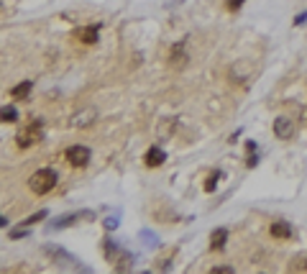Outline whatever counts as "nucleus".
I'll return each instance as SVG.
<instances>
[{
  "label": "nucleus",
  "instance_id": "1",
  "mask_svg": "<svg viewBox=\"0 0 307 274\" xmlns=\"http://www.w3.org/2000/svg\"><path fill=\"white\" fill-rule=\"evenodd\" d=\"M56 182H59V174H56L51 167H44V169H36V172L31 174L28 190L33 195H47V192H51L56 187Z\"/></svg>",
  "mask_w": 307,
  "mask_h": 274
},
{
  "label": "nucleus",
  "instance_id": "2",
  "mask_svg": "<svg viewBox=\"0 0 307 274\" xmlns=\"http://www.w3.org/2000/svg\"><path fill=\"white\" fill-rule=\"evenodd\" d=\"M95 121H97V110L95 108H79L77 113H72L70 125H72V128H90Z\"/></svg>",
  "mask_w": 307,
  "mask_h": 274
},
{
  "label": "nucleus",
  "instance_id": "3",
  "mask_svg": "<svg viewBox=\"0 0 307 274\" xmlns=\"http://www.w3.org/2000/svg\"><path fill=\"white\" fill-rule=\"evenodd\" d=\"M64 159H67V162H70L72 167H87V162L93 159V154H90V149H87V146H79V144H74V146H70V149H67Z\"/></svg>",
  "mask_w": 307,
  "mask_h": 274
},
{
  "label": "nucleus",
  "instance_id": "4",
  "mask_svg": "<svg viewBox=\"0 0 307 274\" xmlns=\"http://www.w3.org/2000/svg\"><path fill=\"white\" fill-rule=\"evenodd\" d=\"M77 218H95V213H90V210H79V213L62 215L59 221H54V223H49V225H47V231H49V233H51V231H62V228H67V225L77 223Z\"/></svg>",
  "mask_w": 307,
  "mask_h": 274
},
{
  "label": "nucleus",
  "instance_id": "5",
  "mask_svg": "<svg viewBox=\"0 0 307 274\" xmlns=\"http://www.w3.org/2000/svg\"><path fill=\"white\" fill-rule=\"evenodd\" d=\"M44 251H47V254H51V256H56V259H59V264H64V267H74V269H79V272H90L87 267H82L72 254H67V251L59 249V246H47Z\"/></svg>",
  "mask_w": 307,
  "mask_h": 274
},
{
  "label": "nucleus",
  "instance_id": "6",
  "mask_svg": "<svg viewBox=\"0 0 307 274\" xmlns=\"http://www.w3.org/2000/svg\"><path fill=\"white\" fill-rule=\"evenodd\" d=\"M274 136L282 141H289L292 136H294V121L287 118V116H279L274 118Z\"/></svg>",
  "mask_w": 307,
  "mask_h": 274
},
{
  "label": "nucleus",
  "instance_id": "7",
  "mask_svg": "<svg viewBox=\"0 0 307 274\" xmlns=\"http://www.w3.org/2000/svg\"><path fill=\"white\" fill-rule=\"evenodd\" d=\"M39 128H41V121H36L33 125H28L26 131H21L18 136H16V144H18V149H28V146L33 144V141H39Z\"/></svg>",
  "mask_w": 307,
  "mask_h": 274
},
{
  "label": "nucleus",
  "instance_id": "8",
  "mask_svg": "<svg viewBox=\"0 0 307 274\" xmlns=\"http://www.w3.org/2000/svg\"><path fill=\"white\" fill-rule=\"evenodd\" d=\"M269 231H271V236H274V238H279V241H287V238H292V233H294L287 221H274Z\"/></svg>",
  "mask_w": 307,
  "mask_h": 274
},
{
  "label": "nucleus",
  "instance_id": "9",
  "mask_svg": "<svg viewBox=\"0 0 307 274\" xmlns=\"http://www.w3.org/2000/svg\"><path fill=\"white\" fill-rule=\"evenodd\" d=\"M143 162H146V167H162L166 162V154H164V149H159V146H151V149L146 151Z\"/></svg>",
  "mask_w": 307,
  "mask_h": 274
},
{
  "label": "nucleus",
  "instance_id": "10",
  "mask_svg": "<svg viewBox=\"0 0 307 274\" xmlns=\"http://www.w3.org/2000/svg\"><path fill=\"white\" fill-rule=\"evenodd\" d=\"M172 67H185L187 64V49H185V41H179L172 47Z\"/></svg>",
  "mask_w": 307,
  "mask_h": 274
},
{
  "label": "nucleus",
  "instance_id": "11",
  "mask_svg": "<svg viewBox=\"0 0 307 274\" xmlns=\"http://www.w3.org/2000/svg\"><path fill=\"white\" fill-rule=\"evenodd\" d=\"M225 241H228V228H215L213 236H210V249L213 251H220L225 246Z\"/></svg>",
  "mask_w": 307,
  "mask_h": 274
},
{
  "label": "nucleus",
  "instance_id": "12",
  "mask_svg": "<svg viewBox=\"0 0 307 274\" xmlns=\"http://www.w3.org/2000/svg\"><path fill=\"white\" fill-rule=\"evenodd\" d=\"M31 90H33L31 79H24V82H18V85H16L13 90H10V98H16V100H28Z\"/></svg>",
  "mask_w": 307,
  "mask_h": 274
},
{
  "label": "nucleus",
  "instance_id": "13",
  "mask_svg": "<svg viewBox=\"0 0 307 274\" xmlns=\"http://www.w3.org/2000/svg\"><path fill=\"white\" fill-rule=\"evenodd\" d=\"M102 251H105V256H108V261H116L120 254H123V249L113 241V238H105V241H102Z\"/></svg>",
  "mask_w": 307,
  "mask_h": 274
},
{
  "label": "nucleus",
  "instance_id": "14",
  "mask_svg": "<svg viewBox=\"0 0 307 274\" xmlns=\"http://www.w3.org/2000/svg\"><path fill=\"white\" fill-rule=\"evenodd\" d=\"M97 33H100V26H85V28L77 31V36H79V41H85V44H95Z\"/></svg>",
  "mask_w": 307,
  "mask_h": 274
},
{
  "label": "nucleus",
  "instance_id": "15",
  "mask_svg": "<svg viewBox=\"0 0 307 274\" xmlns=\"http://www.w3.org/2000/svg\"><path fill=\"white\" fill-rule=\"evenodd\" d=\"M0 121L3 123H16L18 121V108L16 105H3L0 108Z\"/></svg>",
  "mask_w": 307,
  "mask_h": 274
},
{
  "label": "nucleus",
  "instance_id": "16",
  "mask_svg": "<svg viewBox=\"0 0 307 274\" xmlns=\"http://www.w3.org/2000/svg\"><path fill=\"white\" fill-rule=\"evenodd\" d=\"M289 272H307V256H294L289 264Z\"/></svg>",
  "mask_w": 307,
  "mask_h": 274
},
{
  "label": "nucleus",
  "instance_id": "17",
  "mask_svg": "<svg viewBox=\"0 0 307 274\" xmlns=\"http://www.w3.org/2000/svg\"><path fill=\"white\" fill-rule=\"evenodd\" d=\"M47 210H39V213H33V215H28V218L26 221H21V225H26V228H31L33 223H39V221H44V218H47Z\"/></svg>",
  "mask_w": 307,
  "mask_h": 274
},
{
  "label": "nucleus",
  "instance_id": "18",
  "mask_svg": "<svg viewBox=\"0 0 307 274\" xmlns=\"http://www.w3.org/2000/svg\"><path fill=\"white\" fill-rule=\"evenodd\" d=\"M218 179H220V172H213L208 179H205V192H213L215 187H218Z\"/></svg>",
  "mask_w": 307,
  "mask_h": 274
},
{
  "label": "nucleus",
  "instance_id": "19",
  "mask_svg": "<svg viewBox=\"0 0 307 274\" xmlns=\"http://www.w3.org/2000/svg\"><path fill=\"white\" fill-rule=\"evenodd\" d=\"M141 238H143L146 246H156V244H159V236L151 233V231H141Z\"/></svg>",
  "mask_w": 307,
  "mask_h": 274
},
{
  "label": "nucleus",
  "instance_id": "20",
  "mask_svg": "<svg viewBox=\"0 0 307 274\" xmlns=\"http://www.w3.org/2000/svg\"><path fill=\"white\" fill-rule=\"evenodd\" d=\"M118 215H110V218H105V221H102V225H105V231H116V228H118Z\"/></svg>",
  "mask_w": 307,
  "mask_h": 274
},
{
  "label": "nucleus",
  "instance_id": "21",
  "mask_svg": "<svg viewBox=\"0 0 307 274\" xmlns=\"http://www.w3.org/2000/svg\"><path fill=\"white\" fill-rule=\"evenodd\" d=\"M28 236V228H16V231H10V238H26Z\"/></svg>",
  "mask_w": 307,
  "mask_h": 274
},
{
  "label": "nucleus",
  "instance_id": "22",
  "mask_svg": "<svg viewBox=\"0 0 307 274\" xmlns=\"http://www.w3.org/2000/svg\"><path fill=\"white\" fill-rule=\"evenodd\" d=\"M213 274H233V267H213Z\"/></svg>",
  "mask_w": 307,
  "mask_h": 274
},
{
  "label": "nucleus",
  "instance_id": "23",
  "mask_svg": "<svg viewBox=\"0 0 307 274\" xmlns=\"http://www.w3.org/2000/svg\"><path fill=\"white\" fill-rule=\"evenodd\" d=\"M305 21H307V10H305V13H300L297 18H294V26H302Z\"/></svg>",
  "mask_w": 307,
  "mask_h": 274
},
{
  "label": "nucleus",
  "instance_id": "24",
  "mask_svg": "<svg viewBox=\"0 0 307 274\" xmlns=\"http://www.w3.org/2000/svg\"><path fill=\"white\" fill-rule=\"evenodd\" d=\"M243 3H246V0H231V3H228V8H231V10H236V8H241Z\"/></svg>",
  "mask_w": 307,
  "mask_h": 274
},
{
  "label": "nucleus",
  "instance_id": "25",
  "mask_svg": "<svg viewBox=\"0 0 307 274\" xmlns=\"http://www.w3.org/2000/svg\"><path fill=\"white\" fill-rule=\"evenodd\" d=\"M246 164H248V167H256V164H259V156H256V154H251V156H248V162H246Z\"/></svg>",
  "mask_w": 307,
  "mask_h": 274
},
{
  "label": "nucleus",
  "instance_id": "26",
  "mask_svg": "<svg viewBox=\"0 0 307 274\" xmlns=\"http://www.w3.org/2000/svg\"><path fill=\"white\" fill-rule=\"evenodd\" d=\"M5 225H8V221L3 218V215H0V228H5Z\"/></svg>",
  "mask_w": 307,
  "mask_h": 274
}]
</instances>
